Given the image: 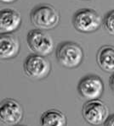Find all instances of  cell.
I'll return each mask as SVG.
<instances>
[{
  "mask_svg": "<svg viewBox=\"0 0 114 126\" xmlns=\"http://www.w3.org/2000/svg\"><path fill=\"white\" fill-rule=\"evenodd\" d=\"M31 21L37 29L51 30L58 26L60 14L54 6L50 4H40L35 7L30 14Z\"/></svg>",
  "mask_w": 114,
  "mask_h": 126,
  "instance_id": "cell-1",
  "label": "cell"
},
{
  "mask_svg": "<svg viewBox=\"0 0 114 126\" xmlns=\"http://www.w3.org/2000/svg\"><path fill=\"white\" fill-rule=\"evenodd\" d=\"M56 59L61 66L74 69L82 63L84 51L79 44L74 42H64L56 49Z\"/></svg>",
  "mask_w": 114,
  "mask_h": 126,
  "instance_id": "cell-2",
  "label": "cell"
},
{
  "mask_svg": "<svg viewBox=\"0 0 114 126\" xmlns=\"http://www.w3.org/2000/svg\"><path fill=\"white\" fill-rule=\"evenodd\" d=\"M27 43L32 53L47 57L53 53L55 44L52 37L40 29L31 30L27 36Z\"/></svg>",
  "mask_w": 114,
  "mask_h": 126,
  "instance_id": "cell-3",
  "label": "cell"
},
{
  "mask_svg": "<svg viewBox=\"0 0 114 126\" xmlns=\"http://www.w3.org/2000/svg\"><path fill=\"white\" fill-rule=\"evenodd\" d=\"M72 23L78 32L91 33L100 28L103 20L95 9L85 8L79 9L74 14Z\"/></svg>",
  "mask_w": 114,
  "mask_h": 126,
  "instance_id": "cell-4",
  "label": "cell"
},
{
  "mask_svg": "<svg viewBox=\"0 0 114 126\" xmlns=\"http://www.w3.org/2000/svg\"><path fill=\"white\" fill-rule=\"evenodd\" d=\"M23 68L27 77L39 80L49 76L51 71V63L44 56L32 53L27 57Z\"/></svg>",
  "mask_w": 114,
  "mask_h": 126,
  "instance_id": "cell-5",
  "label": "cell"
},
{
  "mask_svg": "<svg viewBox=\"0 0 114 126\" xmlns=\"http://www.w3.org/2000/svg\"><path fill=\"white\" fill-rule=\"evenodd\" d=\"M84 119L92 126L104 125L109 117V108L102 101L97 99L87 101L82 109Z\"/></svg>",
  "mask_w": 114,
  "mask_h": 126,
  "instance_id": "cell-6",
  "label": "cell"
},
{
  "mask_svg": "<svg viewBox=\"0 0 114 126\" xmlns=\"http://www.w3.org/2000/svg\"><path fill=\"white\" fill-rule=\"evenodd\" d=\"M78 92L86 101L97 100L103 94L104 83L98 75H86L78 82Z\"/></svg>",
  "mask_w": 114,
  "mask_h": 126,
  "instance_id": "cell-7",
  "label": "cell"
},
{
  "mask_svg": "<svg viewBox=\"0 0 114 126\" xmlns=\"http://www.w3.org/2000/svg\"><path fill=\"white\" fill-rule=\"evenodd\" d=\"M23 118L22 106L15 99L5 98L0 105V119L8 125H16Z\"/></svg>",
  "mask_w": 114,
  "mask_h": 126,
  "instance_id": "cell-8",
  "label": "cell"
},
{
  "mask_svg": "<svg viewBox=\"0 0 114 126\" xmlns=\"http://www.w3.org/2000/svg\"><path fill=\"white\" fill-rule=\"evenodd\" d=\"M21 25V16L13 9H4L0 12V33L10 34L16 32Z\"/></svg>",
  "mask_w": 114,
  "mask_h": 126,
  "instance_id": "cell-9",
  "label": "cell"
},
{
  "mask_svg": "<svg viewBox=\"0 0 114 126\" xmlns=\"http://www.w3.org/2000/svg\"><path fill=\"white\" fill-rule=\"evenodd\" d=\"M21 46L18 39L10 34L0 36V57L2 59H11L20 53Z\"/></svg>",
  "mask_w": 114,
  "mask_h": 126,
  "instance_id": "cell-10",
  "label": "cell"
},
{
  "mask_svg": "<svg viewBox=\"0 0 114 126\" xmlns=\"http://www.w3.org/2000/svg\"><path fill=\"white\" fill-rule=\"evenodd\" d=\"M96 61L103 71L114 73V47L111 45L101 47L96 55Z\"/></svg>",
  "mask_w": 114,
  "mask_h": 126,
  "instance_id": "cell-11",
  "label": "cell"
},
{
  "mask_svg": "<svg viewBox=\"0 0 114 126\" xmlns=\"http://www.w3.org/2000/svg\"><path fill=\"white\" fill-rule=\"evenodd\" d=\"M66 115L57 109L45 111L40 118L41 126H66Z\"/></svg>",
  "mask_w": 114,
  "mask_h": 126,
  "instance_id": "cell-12",
  "label": "cell"
},
{
  "mask_svg": "<svg viewBox=\"0 0 114 126\" xmlns=\"http://www.w3.org/2000/svg\"><path fill=\"white\" fill-rule=\"evenodd\" d=\"M103 27L112 36H114V9L110 10L105 15L103 19Z\"/></svg>",
  "mask_w": 114,
  "mask_h": 126,
  "instance_id": "cell-13",
  "label": "cell"
},
{
  "mask_svg": "<svg viewBox=\"0 0 114 126\" xmlns=\"http://www.w3.org/2000/svg\"><path fill=\"white\" fill-rule=\"evenodd\" d=\"M104 126H114V113L109 115V117L104 123Z\"/></svg>",
  "mask_w": 114,
  "mask_h": 126,
  "instance_id": "cell-14",
  "label": "cell"
},
{
  "mask_svg": "<svg viewBox=\"0 0 114 126\" xmlns=\"http://www.w3.org/2000/svg\"><path fill=\"white\" fill-rule=\"evenodd\" d=\"M109 86L114 95V73L112 74L111 77H110V79H109Z\"/></svg>",
  "mask_w": 114,
  "mask_h": 126,
  "instance_id": "cell-15",
  "label": "cell"
},
{
  "mask_svg": "<svg viewBox=\"0 0 114 126\" xmlns=\"http://www.w3.org/2000/svg\"><path fill=\"white\" fill-rule=\"evenodd\" d=\"M0 1L3 3H12L16 1V0H0Z\"/></svg>",
  "mask_w": 114,
  "mask_h": 126,
  "instance_id": "cell-16",
  "label": "cell"
},
{
  "mask_svg": "<svg viewBox=\"0 0 114 126\" xmlns=\"http://www.w3.org/2000/svg\"><path fill=\"white\" fill-rule=\"evenodd\" d=\"M14 126H24V125H14Z\"/></svg>",
  "mask_w": 114,
  "mask_h": 126,
  "instance_id": "cell-17",
  "label": "cell"
}]
</instances>
